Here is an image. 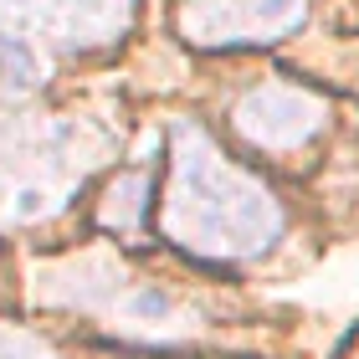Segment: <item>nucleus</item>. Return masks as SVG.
<instances>
[{
	"label": "nucleus",
	"mask_w": 359,
	"mask_h": 359,
	"mask_svg": "<svg viewBox=\"0 0 359 359\" xmlns=\"http://www.w3.org/2000/svg\"><path fill=\"white\" fill-rule=\"evenodd\" d=\"M165 231L210 262H252L283 236V205L257 175L236 170L216 139L195 123H175V180Z\"/></svg>",
	"instance_id": "nucleus-1"
},
{
	"label": "nucleus",
	"mask_w": 359,
	"mask_h": 359,
	"mask_svg": "<svg viewBox=\"0 0 359 359\" xmlns=\"http://www.w3.org/2000/svg\"><path fill=\"white\" fill-rule=\"evenodd\" d=\"M308 21V0H190L180 26L195 46H257L283 41Z\"/></svg>",
	"instance_id": "nucleus-2"
},
{
	"label": "nucleus",
	"mask_w": 359,
	"mask_h": 359,
	"mask_svg": "<svg viewBox=\"0 0 359 359\" xmlns=\"http://www.w3.org/2000/svg\"><path fill=\"white\" fill-rule=\"evenodd\" d=\"M323 97L292 88V83H262L236 103V128L257 149H303L308 139L323 134Z\"/></svg>",
	"instance_id": "nucleus-3"
},
{
	"label": "nucleus",
	"mask_w": 359,
	"mask_h": 359,
	"mask_svg": "<svg viewBox=\"0 0 359 359\" xmlns=\"http://www.w3.org/2000/svg\"><path fill=\"white\" fill-rule=\"evenodd\" d=\"M149 195H154V175H149V170L118 175V185L108 190L113 205H103V226H118V231L144 226V216H149Z\"/></svg>",
	"instance_id": "nucleus-4"
},
{
	"label": "nucleus",
	"mask_w": 359,
	"mask_h": 359,
	"mask_svg": "<svg viewBox=\"0 0 359 359\" xmlns=\"http://www.w3.org/2000/svg\"><path fill=\"white\" fill-rule=\"evenodd\" d=\"M31 77H36V52L21 36L0 31V88H31Z\"/></svg>",
	"instance_id": "nucleus-5"
},
{
	"label": "nucleus",
	"mask_w": 359,
	"mask_h": 359,
	"mask_svg": "<svg viewBox=\"0 0 359 359\" xmlns=\"http://www.w3.org/2000/svg\"><path fill=\"white\" fill-rule=\"evenodd\" d=\"M0 359H52L31 334H11V329H0Z\"/></svg>",
	"instance_id": "nucleus-6"
}]
</instances>
